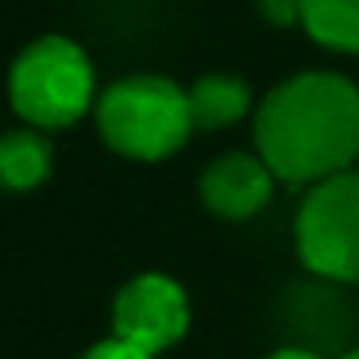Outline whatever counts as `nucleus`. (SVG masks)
<instances>
[{
  "label": "nucleus",
  "instance_id": "obj_9",
  "mask_svg": "<svg viewBox=\"0 0 359 359\" xmlns=\"http://www.w3.org/2000/svg\"><path fill=\"white\" fill-rule=\"evenodd\" d=\"M302 32L325 50L359 55V0H305Z\"/></svg>",
  "mask_w": 359,
  "mask_h": 359
},
{
  "label": "nucleus",
  "instance_id": "obj_5",
  "mask_svg": "<svg viewBox=\"0 0 359 359\" xmlns=\"http://www.w3.org/2000/svg\"><path fill=\"white\" fill-rule=\"evenodd\" d=\"M189 320H194V309H189L186 286L170 274L143 271L135 278H128L112 297L109 336L147 351V355H163L174 344L186 340Z\"/></svg>",
  "mask_w": 359,
  "mask_h": 359
},
{
  "label": "nucleus",
  "instance_id": "obj_11",
  "mask_svg": "<svg viewBox=\"0 0 359 359\" xmlns=\"http://www.w3.org/2000/svg\"><path fill=\"white\" fill-rule=\"evenodd\" d=\"M78 359H155V355H147V351H140V348H132V344L116 340V336H104V340L89 344Z\"/></svg>",
  "mask_w": 359,
  "mask_h": 359
},
{
  "label": "nucleus",
  "instance_id": "obj_2",
  "mask_svg": "<svg viewBox=\"0 0 359 359\" xmlns=\"http://www.w3.org/2000/svg\"><path fill=\"white\" fill-rule=\"evenodd\" d=\"M97 132L104 147L132 163H166L189 143V93L163 74H132L97 97Z\"/></svg>",
  "mask_w": 359,
  "mask_h": 359
},
{
  "label": "nucleus",
  "instance_id": "obj_4",
  "mask_svg": "<svg viewBox=\"0 0 359 359\" xmlns=\"http://www.w3.org/2000/svg\"><path fill=\"white\" fill-rule=\"evenodd\" d=\"M294 251L309 274L336 286H359V170L336 174L302 197Z\"/></svg>",
  "mask_w": 359,
  "mask_h": 359
},
{
  "label": "nucleus",
  "instance_id": "obj_12",
  "mask_svg": "<svg viewBox=\"0 0 359 359\" xmlns=\"http://www.w3.org/2000/svg\"><path fill=\"white\" fill-rule=\"evenodd\" d=\"M263 359H325V355H317L313 348H297V344H286V348H274L271 355H263Z\"/></svg>",
  "mask_w": 359,
  "mask_h": 359
},
{
  "label": "nucleus",
  "instance_id": "obj_7",
  "mask_svg": "<svg viewBox=\"0 0 359 359\" xmlns=\"http://www.w3.org/2000/svg\"><path fill=\"white\" fill-rule=\"evenodd\" d=\"M251 89L236 74H205L189 89V112H194L197 132H220L248 116Z\"/></svg>",
  "mask_w": 359,
  "mask_h": 359
},
{
  "label": "nucleus",
  "instance_id": "obj_10",
  "mask_svg": "<svg viewBox=\"0 0 359 359\" xmlns=\"http://www.w3.org/2000/svg\"><path fill=\"white\" fill-rule=\"evenodd\" d=\"M259 12L274 27H302L305 0H259Z\"/></svg>",
  "mask_w": 359,
  "mask_h": 359
},
{
  "label": "nucleus",
  "instance_id": "obj_1",
  "mask_svg": "<svg viewBox=\"0 0 359 359\" xmlns=\"http://www.w3.org/2000/svg\"><path fill=\"white\" fill-rule=\"evenodd\" d=\"M255 155L286 186H317L359 158V86L309 70L274 86L255 109Z\"/></svg>",
  "mask_w": 359,
  "mask_h": 359
},
{
  "label": "nucleus",
  "instance_id": "obj_8",
  "mask_svg": "<svg viewBox=\"0 0 359 359\" xmlns=\"http://www.w3.org/2000/svg\"><path fill=\"white\" fill-rule=\"evenodd\" d=\"M55 170V147L39 128H16L0 140V178L12 194L39 189Z\"/></svg>",
  "mask_w": 359,
  "mask_h": 359
},
{
  "label": "nucleus",
  "instance_id": "obj_6",
  "mask_svg": "<svg viewBox=\"0 0 359 359\" xmlns=\"http://www.w3.org/2000/svg\"><path fill=\"white\" fill-rule=\"evenodd\" d=\"M274 170L263 163V155H248V151H228V155L212 158L201 170L197 194L201 205L220 220H251L271 205L274 197Z\"/></svg>",
  "mask_w": 359,
  "mask_h": 359
},
{
  "label": "nucleus",
  "instance_id": "obj_3",
  "mask_svg": "<svg viewBox=\"0 0 359 359\" xmlns=\"http://www.w3.org/2000/svg\"><path fill=\"white\" fill-rule=\"evenodd\" d=\"M97 93V74L89 55L66 35H43L27 43L12 62L8 97L16 116L39 132L74 128Z\"/></svg>",
  "mask_w": 359,
  "mask_h": 359
},
{
  "label": "nucleus",
  "instance_id": "obj_13",
  "mask_svg": "<svg viewBox=\"0 0 359 359\" xmlns=\"http://www.w3.org/2000/svg\"><path fill=\"white\" fill-rule=\"evenodd\" d=\"M340 359H359V348H351V351H344Z\"/></svg>",
  "mask_w": 359,
  "mask_h": 359
}]
</instances>
